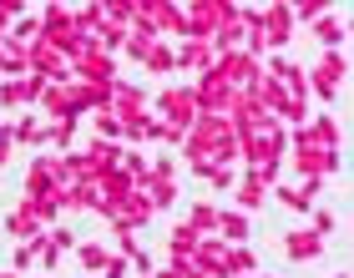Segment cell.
Returning a JSON list of instances; mask_svg holds the SVG:
<instances>
[{"mask_svg":"<svg viewBox=\"0 0 354 278\" xmlns=\"http://www.w3.org/2000/svg\"><path fill=\"white\" fill-rule=\"evenodd\" d=\"M157 111H162V127H172V132H183V127L198 117V102H192V86H172V91H162L157 96Z\"/></svg>","mask_w":354,"mask_h":278,"instance_id":"1","label":"cell"},{"mask_svg":"<svg viewBox=\"0 0 354 278\" xmlns=\"http://www.w3.org/2000/svg\"><path fill=\"white\" fill-rule=\"evenodd\" d=\"M339 81H344V51H324L319 56V71L309 76V86L319 91V102H334V96H339Z\"/></svg>","mask_w":354,"mask_h":278,"instance_id":"2","label":"cell"},{"mask_svg":"<svg viewBox=\"0 0 354 278\" xmlns=\"http://www.w3.org/2000/svg\"><path fill=\"white\" fill-rule=\"evenodd\" d=\"M71 66H76V76H82L86 86H111V56L102 51V46H86Z\"/></svg>","mask_w":354,"mask_h":278,"instance_id":"3","label":"cell"},{"mask_svg":"<svg viewBox=\"0 0 354 278\" xmlns=\"http://www.w3.org/2000/svg\"><path fill=\"white\" fill-rule=\"evenodd\" d=\"M259 36H263V46H288V36H294V15H288V6H268L263 10V21H259Z\"/></svg>","mask_w":354,"mask_h":278,"instance_id":"4","label":"cell"},{"mask_svg":"<svg viewBox=\"0 0 354 278\" xmlns=\"http://www.w3.org/2000/svg\"><path fill=\"white\" fill-rule=\"evenodd\" d=\"M172 61H177V71H203V76H207L218 56H213V46H207V41H187V46H183V51H177Z\"/></svg>","mask_w":354,"mask_h":278,"instance_id":"5","label":"cell"},{"mask_svg":"<svg viewBox=\"0 0 354 278\" xmlns=\"http://www.w3.org/2000/svg\"><path fill=\"white\" fill-rule=\"evenodd\" d=\"M283 253L294 258V263H309V258L324 253V238L309 233V228H304V233H283Z\"/></svg>","mask_w":354,"mask_h":278,"instance_id":"6","label":"cell"},{"mask_svg":"<svg viewBox=\"0 0 354 278\" xmlns=\"http://www.w3.org/2000/svg\"><path fill=\"white\" fill-rule=\"evenodd\" d=\"M10 142H26V147H41V142H51V127H41L36 117H26V122H15V127H10Z\"/></svg>","mask_w":354,"mask_h":278,"instance_id":"7","label":"cell"},{"mask_svg":"<svg viewBox=\"0 0 354 278\" xmlns=\"http://www.w3.org/2000/svg\"><path fill=\"white\" fill-rule=\"evenodd\" d=\"M218 228H223V243H243L248 238V212H218Z\"/></svg>","mask_w":354,"mask_h":278,"instance_id":"8","label":"cell"},{"mask_svg":"<svg viewBox=\"0 0 354 278\" xmlns=\"http://www.w3.org/2000/svg\"><path fill=\"white\" fill-rule=\"evenodd\" d=\"M187 228H192V233H213V228H218V207L192 203V207H187Z\"/></svg>","mask_w":354,"mask_h":278,"instance_id":"9","label":"cell"},{"mask_svg":"<svg viewBox=\"0 0 354 278\" xmlns=\"http://www.w3.org/2000/svg\"><path fill=\"white\" fill-rule=\"evenodd\" d=\"M263 198H268V187L259 183V177H243V183H238V203H243V207H263Z\"/></svg>","mask_w":354,"mask_h":278,"instance_id":"10","label":"cell"},{"mask_svg":"<svg viewBox=\"0 0 354 278\" xmlns=\"http://www.w3.org/2000/svg\"><path fill=\"white\" fill-rule=\"evenodd\" d=\"M314 36L329 46V51H339V41H344V21H334V15H324V21L314 26Z\"/></svg>","mask_w":354,"mask_h":278,"instance_id":"11","label":"cell"},{"mask_svg":"<svg viewBox=\"0 0 354 278\" xmlns=\"http://www.w3.org/2000/svg\"><path fill=\"white\" fill-rule=\"evenodd\" d=\"M167 248L177 253V263H183V258H187L192 248H198V233H192L187 223H183V228H172V243H167Z\"/></svg>","mask_w":354,"mask_h":278,"instance_id":"12","label":"cell"},{"mask_svg":"<svg viewBox=\"0 0 354 278\" xmlns=\"http://www.w3.org/2000/svg\"><path fill=\"white\" fill-rule=\"evenodd\" d=\"M324 10H329V0H299V6H288V15H294V21H319Z\"/></svg>","mask_w":354,"mask_h":278,"instance_id":"13","label":"cell"},{"mask_svg":"<svg viewBox=\"0 0 354 278\" xmlns=\"http://www.w3.org/2000/svg\"><path fill=\"white\" fill-rule=\"evenodd\" d=\"M142 66H147V71H172L177 61H172V51H167V46H152V51L142 56Z\"/></svg>","mask_w":354,"mask_h":278,"instance_id":"14","label":"cell"},{"mask_svg":"<svg viewBox=\"0 0 354 278\" xmlns=\"http://www.w3.org/2000/svg\"><path fill=\"white\" fill-rule=\"evenodd\" d=\"M76 258H82V268H106V248H96V243H82V248H76Z\"/></svg>","mask_w":354,"mask_h":278,"instance_id":"15","label":"cell"},{"mask_svg":"<svg viewBox=\"0 0 354 278\" xmlns=\"http://www.w3.org/2000/svg\"><path fill=\"white\" fill-rule=\"evenodd\" d=\"M21 102H30L26 81H6V86H0V106H21Z\"/></svg>","mask_w":354,"mask_h":278,"instance_id":"16","label":"cell"},{"mask_svg":"<svg viewBox=\"0 0 354 278\" xmlns=\"http://www.w3.org/2000/svg\"><path fill=\"white\" fill-rule=\"evenodd\" d=\"M102 278H127V258H122V253H111V258H106V268H102Z\"/></svg>","mask_w":354,"mask_h":278,"instance_id":"17","label":"cell"},{"mask_svg":"<svg viewBox=\"0 0 354 278\" xmlns=\"http://www.w3.org/2000/svg\"><path fill=\"white\" fill-rule=\"evenodd\" d=\"M96 132H102V137H122V127H117L111 111H102V117H96Z\"/></svg>","mask_w":354,"mask_h":278,"instance_id":"18","label":"cell"},{"mask_svg":"<svg viewBox=\"0 0 354 278\" xmlns=\"http://www.w3.org/2000/svg\"><path fill=\"white\" fill-rule=\"evenodd\" d=\"M309 233H319V238L334 233V212H319V207H314V228H309Z\"/></svg>","mask_w":354,"mask_h":278,"instance_id":"19","label":"cell"},{"mask_svg":"<svg viewBox=\"0 0 354 278\" xmlns=\"http://www.w3.org/2000/svg\"><path fill=\"white\" fill-rule=\"evenodd\" d=\"M30 263H36V248H15V268H21V273H26Z\"/></svg>","mask_w":354,"mask_h":278,"instance_id":"20","label":"cell"},{"mask_svg":"<svg viewBox=\"0 0 354 278\" xmlns=\"http://www.w3.org/2000/svg\"><path fill=\"white\" fill-rule=\"evenodd\" d=\"M6 157H10V127H0V167H6Z\"/></svg>","mask_w":354,"mask_h":278,"instance_id":"21","label":"cell"},{"mask_svg":"<svg viewBox=\"0 0 354 278\" xmlns=\"http://www.w3.org/2000/svg\"><path fill=\"white\" fill-rule=\"evenodd\" d=\"M0 61H6V36H0Z\"/></svg>","mask_w":354,"mask_h":278,"instance_id":"22","label":"cell"},{"mask_svg":"<svg viewBox=\"0 0 354 278\" xmlns=\"http://www.w3.org/2000/svg\"><path fill=\"white\" fill-rule=\"evenodd\" d=\"M0 278H15V273H0Z\"/></svg>","mask_w":354,"mask_h":278,"instance_id":"23","label":"cell"},{"mask_svg":"<svg viewBox=\"0 0 354 278\" xmlns=\"http://www.w3.org/2000/svg\"><path fill=\"white\" fill-rule=\"evenodd\" d=\"M243 278H259V273H243Z\"/></svg>","mask_w":354,"mask_h":278,"instance_id":"24","label":"cell"},{"mask_svg":"<svg viewBox=\"0 0 354 278\" xmlns=\"http://www.w3.org/2000/svg\"><path fill=\"white\" fill-rule=\"evenodd\" d=\"M147 278H152V273H147Z\"/></svg>","mask_w":354,"mask_h":278,"instance_id":"25","label":"cell"}]
</instances>
